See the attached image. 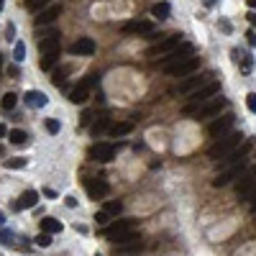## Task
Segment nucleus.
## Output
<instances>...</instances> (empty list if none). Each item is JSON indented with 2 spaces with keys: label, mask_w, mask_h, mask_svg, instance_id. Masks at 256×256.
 Here are the masks:
<instances>
[{
  "label": "nucleus",
  "mask_w": 256,
  "mask_h": 256,
  "mask_svg": "<svg viewBox=\"0 0 256 256\" xmlns=\"http://www.w3.org/2000/svg\"><path fill=\"white\" fill-rule=\"evenodd\" d=\"M8 139H10L13 146H26L28 144V133L21 131V128H13V131H8Z\"/></svg>",
  "instance_id": "22"
},
{
  "label": "nucleus",
  "mask_w": 256,
  "mask_h": 256,
  "mask_svg": "<svg viewBox=\"0 0 256 256\" xmlns=\"http://www.w3.org/2000/svg\"><path fill=\"white\" fill-rule=\"evenodd\" d=\"M5 39H8V41H16V26H13V23L5 26Z\"/></svg>",
  "instance_id": "35"
},
{
  "label": "nucleus",
  "mask_w": 256,
  "mask_h": 256,
  "mask_svg": "<svg viewBox=\"0 0 256 256\" xmlns=\"http://www.w3.org/2000/svg\"><path fill=\"white\" fill-rule=\"evenodd\" d=\"M62 228H64V225L59 223L56 218H44L41 220V231L44 233H62Z\"/></svg>",
  "instance_id": "23"
},
{
  "label": "nucleus",
  "mask_w": 256,
  "mask_h": 256,
  "mask_svg": "<svg viewBox=\"0 0 256 256\" xmlns=\"http://www.w3.org/2000/svg\"><path fill=\"white\" fill-rule=\"evenodd\" d=\"M56 59H59V51H47V54H41V69H51L56 64Z\"/></svg>",
  "instance_id": "25"
},
{
  "label": "nucleus",
  "mask_w": 256,
  "mask_h": 256,
  "mask_svg": "<svg viewBox=\"0 0 256 256\" xmlns=\"http://www.w3.org/2000/svg\"><path fill=\"white\" fill-rule=\"evenodd\" d=\"M141 249H144V241L141 238H133V241H128V244H118L115 246L118 254H139Z\"/></svg>",
  "instance_id": "21"
},
{
  "label": "nucleus",
  "mask_w": 256,
  "mask_h": 256,
  "mask_svg": "<svg viewBox=\"0 0 256 256\" xmlns=\"http://www.w3.org/2000/svg\"><path fill=\"white\" fill-rule=\"evenodd\" d=\"M47 3H51V0H26V5H28V10H44V5Z\"/></svg>",
  "instance_id": "32"
},
{
  "label": "nucleus",
  "mask_w": 256,
  "mask_h": 256,
  "mask_svg": "<svg viewBox=\"0 0 256 256\" xmlns=\"http://www.w3.org/2000/svg\"><path fill=\"white\" fill-rule=\"evenodd\" d=\"M16 102H18L16 93H5L3 100H0V108H3V110H13V108H16Z\"/></svg>",
  "instance_id": "26"
},
{
  "label": "nucleus",
  "mask_w": 256,
  "mask_h": 256,
  "mask_svg": "<svg viewBox=\"0 0 256 256\" xmlns=\"http://www.w3.org/2000/svg\"><path fill=\"white\" fill-rule=\"evenodd\" d=\"M108 126H110L108 118H98L95 123H93V128H90V133H93V136H100L102 131H108Z\"/></svg>",
  "instance_id": "28"
},
{
  "label": "nucleus",
  "mask_w": 256,
  "mask_h": 256,
  "mask_svg": "<svg viewBox=\"0 0 256 256\" xmlns=\"http://www.w3.org/2000/svg\"><path fill=\"white\" fill-rule=\"evenodd\" d=\"M3 152H5V149H3V146H0V156H3Z\"/></svg>",
  "instance_id": "50"
},
{
  "label": "nucleus",
  "mask_w": 256,
  "mask_h": 256,
  "mask_svg": "<svg viewBox=\"0 0 256 256\" xmlns=\"http://www.w3.org/2000/svg\"><path fill=\"white\" fill-rule=\"evenodd\" d=\"M36 203H39V192H36V190H26L18 200H13L10 207L16 210V213H21V210H26V207H34Z\"/></svg>",
  "instance_id": "17"
},
{
  "label": "nucleus",
  "mask_w": 256,
  "mask_h": 256,
  "mask_svg": "<svg viewBox=\"0 0 256 256\" xmlns=\"http://www.w3.org/2000/svg\"><path fill=\"white\" fill-rule=\"evenodd\" d=\"M179 44H182V36L179 34H174V36H167V39H161L159 44H154L152 49H149V56H164V54H169V51H174Z\"/></svg>",
  "instance_id": "8"
},
{
  "label": "nucleus",
  "mask_w": 256,
  "mask_h": 256,
  "mask_svg": "<svg viewBox=\"0 0 256 256\" xmlns=\"http://www.w3.org/2000/svg\"><path fill=\"white\" fill-rule=\"evenodd\" d=\"M256 190V164L249 167L244 174H238V185H236V195L241 200H249V195Z\"/></svg>",
  "instance_id": "3"
},
{
  "label": "nucleus",
  "mask_w": 256,
  "mask_h": 256,
  "mask_svg": "<svg viewBox=\"0 0 256 256\" xmlns=\"http://www.w3.org/2000/svg\"><path fill=\"white\" fill-rule=\"evenodd\" d=\"M98 82V74H87L85 80H80L77 82V87L69 93V100L74 102V105H82L87 98H90V90H93V85Z\"/></svg>",
  "instance_id": "5"
},
{
  "label": "nucleus",
  "mask_w": 256,
  "mask_h": 256,
  "mask_svg": "<svg viewBox=\"0 0 256 256\" xmlns=\"http://www.w3.org/2000/svg\"><path fill=\"white\" fill-rule=\"evenodd\" d=\"M210 77H213V74H200V77H187L185 82H179L177 93H192V90H198V87L207 85V82H210Z\"/></svg>",
  "instance_id": "18"
},
{
  "label": "nucleus",
  "mask_w": 256,
  "mask_h": 256,
  "mask_svg": "<svg viewBox=\"0 0 256 256\" xmlns=\"http://www.w3.org/2000/svg\"><path fill=\"white\" fill-rule=\"evenodd\" d=\"M198 67H200V56H187L172 67H164V74H169V77H185V74H192Z\"/></svg>",
  "instance_id": "4"
},
{
  "label": "nucleus",
  "mask_w": 256,
  "mask_h": 256,
  "mask_svg": "<svg viewBox=\"0 0 256 256\" xmlns=\"http://www.w3.org/2000/svg\"><path fill=\"white\" fill-rule=\"evenodd\" d=\"M13 59H16V64H21L26 59V44L23 41H16V47H13Z\"/></svg>",
  "instance_id": "30"
},
{
  "label": "nucleus",
  "mask_w": 256,
  "mask_h": 256,
  "mask_svg": "<svg viewBox=\"0 0 256 256\" xmlns=\"http://www.w3.org/2000/svg\"><path fill=\"white\" fill-rule=\"evenodd\" d=\"M246 105H249V110H251V113H256V93H249Z\"/></svg>",
  "instance_id": "36"
},
{
  "label": "nucleus",
  "mask_w": 256,
  "mask_h": 256,
  "mask_svg": "<svg viewBox=\"0 0 256 256\" xmlns=\"http://www.w3.org/2000/svg\"><path fill=\"white\" fill-rule=\"evenodd\" d=\"M59 13H62V3H51L49 8H44L36 13V26H49L59 18Z\"/></svg>",
  "instance_id": "15"
},
{
  "label": "nucleus",
  "mask_w": 256,
  "mask_h": 256,
  "mask_svg": "<svg viewBox=\"0 0 256 256\" xmlns=\"http://www.w3.org/2000/svg\"><path fill=\"white\" fill-rule=\"evenodd\" d=\"M241 139H244L241 133H223V136H220L213 146H210L207 156H210V159H215V161H220L223 156H228V154L233 152V149H238V146H241Z\"/></svg>",
  "instance_id": "2"
},
{
  "label": "nucleus",
  "mask_w": 256,
  "mask_h": 256,
  "mask_svg": "<svg viewBox=\"0 0 256 256\" xmlns=\"http://www.w3.org/2000/svg\"><path fill=\"white\" fill-rule=\"evenodd\" d=\"M152 16L159 18V21L169 18V3H159V5H154V8H152Z\"/></svg>",
  "instance_id": "27"
},
{
  "label": "nucleus",
  "mask_w": 256,
  "mask_h": 256,
  "mask_svg": "<svg viewBox=\"0 0 256 256\" xmlns=\"http://www.w3.org/2000/svg\"><path fill=\"white\" fill-rule=\"evenodd\" d=\"M225 108V100L223 98H210L207 102H203L198 110H195V120H207V118H215L220 115V110Z\"/></svg>",
  "instance_id": "6"
},
{
  "label": "nucleus",
  "mask_w": 256,
  "mask_h": 256,
  "mask_svg": "<svg viewBox=\"0 0 256 256\" xmlns=\"http://www.w3.org/2000/svg\"><path fill=\"white\" fill-rule=\"evenodd\" d=\"M95 41L93 39H90V36H82V39H77V41H74L72 44V47H69V51L74 54V56H93L95 54Z\"/></svg>",
  "instance_id": "14"
},
{
  "label": "nucleus",
  "mask_w": 256,
  "mask_h": 256,
  "mask_svg": "<svg viewBox=\"0 0 256 256\" xmlns=\"http://www.w3.org/2000/svg\"><path fill=\"white\" fill-rule=\"evenodd\" d=\"M8 74H10V77H21V69H18V64L8 67Z\"/></svg>",
  "instance_id": "40"
},
{
  "label": "nucleus",
  "mask_w": 256,
  "mask_h": 256,
  "mask_svg": "<svg viewBox=\"0 0 256 256\" xmlns=\"http://www.w3.org/2000/svg\"><path fill=\"white\" fill-rule=\"evenodd\" d=\"M0 72H3V54H0Z\"/></svg>",
  "instance_id": "49"
},
{
  "label": "nucleus",
  "mask_w": 256,
  "mask_h": 256,
  "mask_svg": "<svg viewBox=\"0 0 256 256\" xmlns=\"http://www.w3.org/2000/svg\"><path fill=\"white\" fill-rule=\"evenodd\" d=\"M90 159L95 161H113L115 159V146L113 144H95L93 149H90Z\"/></svg>",
  "instance_id": "12"
},
{
  "label": "nucleus",
  "mask_w": 256,
  "mask_h": 256,
  "mask_svg": "<svg viewBox=\"0 0 256 256\" xmlns=\"http://www.w3.org/2000/svg\"><path fill=\"white\" fill-rule=\"evenodd\" d=\"M123 34H154V23L146 21V18H136V21H128L123 23Z\"/></svg>",
  "instance_id": "16"
},
{
  "label": "nucleus",
  "mask_w": 256,
  "mask_h": 256,
  "mask_svg": "<svg viewBox=\"0 0 256 256\" xmlns=\"http://www.w3.org/2000/svg\"><path fill=\"white\" fill-rule=\"evenodd\" d=\"M3 136H8V128H5L3 123H0V139H3Z\"/></svg>",
  "instance_id": "44"
},
{
  "label": "nucleus",
  "mask_w": 256,
  "mask_h": 256,
  "mask_svg": "<svg viewBox=\"0 0 256 256\" xmlns=\"http://www.w3.org/2000/svg\"><path fill=\"white\" fill-rule=\"evenodd\" d=\"M105 213H108V215H120V213H123V203H120V200H108V203H105Z\"/></svg>",
  "instance_id": "29"
},
{
  "label": "nucleus",
  "mask_w": 256,
  "mask_h": 256,
  "mask_svg": "<svg viewBox=\"0 0 256 256\" xmlns=\"http://www.w3.org/2000/svg\"><path fill=\"white\" fill-rule=\"evenodd\" d=\"M3 3H5V0H0V10H3Z\"/></svg>",
  "instance_id": "51"
},
{
  "label": "nucleus",
  "mask_w": 256,
  "mask_h": 256,
  "mask_svg": "<svg viewBox=\"0 0 256 256\" xmlns=\"http://www.w3.org/2000/svg\"><path fill=\"white\" fill-rule=\"evenodd\" d=\"M133 131V123L131 120H123V123H115V126H110V136H126V133H131Z\"/></svg>",
  "instance_id": "24"
},
{
  "label": "nucleus",
  "mask_w": 256,
  "mask_h": 256,
  "mask_svg": "<svg viewBox=\"0 0 256 256\" xmlns=\"http://www.w3.org/2000/svg\"><path fill=\"white\" fill-rule=\"evenodd\" d=\"M246 3H249V8H256V0H246Z\"/></svg>",
  "instance_id": "47"
},
{
  "label": "nucleus",
  "mask_w": 256,
  "mask_h": 256,
  "mask_svg": "<svg viewBox=\"0 0 256 256\" xmlns=\"http://www.w3.org/2000/svg\"><path fill=\"white\" fill-rule=\"evenodd\" d=\"M36 244H39L41 249H47V246L51 244V233H41V236H36Z\"/></svg>",
  "instance_id": "33"
},
{
  "label": "nucleus",
  "mask_w": 256,
  "mask_h": 256,
  "mask_svg": "<svg viewBox=\"0 0 256 256\" xmlns=\"http://www.w3.org/2000/svg\"><path fill=\"white\" fill-rule=\"evenodd\" d=\"M236 123V115L233 113H225V115H220V118H215L213 123L207 126V133L210 136H223V133H228L231 131V126Z\"/></svg>",
  "instance_id": "9"
},
{
  "label": "nucleus",
  "mask_w": 256,
  "mask_h": 256,
  "mask_svg": "<svg viewBox=\"0 0 256 256\" xmlns=\"http://www.w3.org/2000/svg\"><path fill=\"white\" fill-rule=\"evenodd\" d=\"M246 167V161H238V164H231V167H225L215 179H213V187H225V185H231L233 182V179H238V174H241V169H244Z\"/></svg>",
  "instance_id": "7"
},
{
  "label": "nucleus",
  "mask_w": 256,
  "mask_h": 256,
  "mask_svg": "<svg viewBox=\"0 0 256 256\" xmlns=\"http://www.w3.org/2000/svg\"><path fill=\"white\" fill-rule=\"evenodd\" d=\"M51 82L54 85H64V72H56L54 77H51Z\"/></svg>",
  "instance_id": "39"
},
{
  "label": "nucleus",
  "mask_w": 256,
  "mask_h": 256,
  "mask_svg": "<svg viewBox=\"0 0 256 256\" xmlns=\"http://www.w3.org/2000/svg\"><path fill=\"white\" fill-rule=\"evenodd\" d=\"M23 100H26L28 108H44V105L49 102V98L44 93H39V90H28V93L23 95Z\"/></svg>",
  "instance_id": "19"
},
{
  "label": "nucleus",
  "mask_w": 256,
  "mask_h": 256,
  "mask_svg": "<svg viewBox=\"0 0 256 256\" xmlns=\"http://www.w3.org/2000/svg\"><path fill=\"white\" fill-rule=\"evenodd\" d=\"M95 256H100V254H95Z\"/></svg>",
  "instance_id": "52"
},
{
  "label": "nucleus",
  "mask_w": 256,
  "mask_h": 256,
  "mask_svg": "<svg viewBox=\"0 0 256 256\" xmlns=\"http://www.w3.org/2000/svg\"><path fill=\"white\" fill-rule=\"evenodd\" d=\"M249 21H251V26L256 28V16H254V13H251V16H249Z\"/></svg>",
  "instance_id": "46"
},
{
  "label": "nucleus",
  "mask_w": 256,
  "mask_h": 256,
  "mask_svg": "<svg viewBox=\"0 0 256 256\" xmlns=\"http://www.w3.org/2000/svg\"><path fill=\"white\" fill-rule=\"evenodd\" d=\"M218 93H220V82H218V80H210L207 85H203V87H198V90H192L190 102L182 108V113H185V115H195V110H198L203 102H207L210 98H215Z\"/></svg>",
  "instance_id": "1"
},
{
  "label": "nucleus",
  "mask_w": 256,
  "mask_h": 256,
  "mask_svg": "<svg viewBox=\"0 0 256 256\" xmlns=\"http://www.w3.org/2000/svg\"><path fill=\"white\" fill-rule=\"evenodd\" d=\"M67 200V207H77V198H64Z\"/></svg>",
  "instance_id": "43"
},
{
  "label": "nucleus",
  "mask_w": 256,
  "mask_h": 256,
  "mask_svg": "<svg viewBox=\"0 0 256 256\" xmlns=\"http://www.w3.org/2000/svg\"><path fill=\"white\" fill-rule=\"evenodd\" d=\"M85 190H87V195H90L93 200H100V198H105V195L110 192L108 182H105V179H98V177L87 179V182H85Z\"/></svg>",
  "instance_id": "13"
},
{
  "label": "nucleus",
  "mask_w": 256,
  "mask_h": 256,
  "mask_svg": "<svg viewBox=\"0 0 256 256\" xmlns=\"http://www.w3.org/2000/svg\"><path fill=\"white\" fill-rule=\"evenodd\" d=\"M233 56H236V62H238V67H241V72L244 74H249L251 69H254V56L249 54V51H233Z\"/></svg>",
  "instance_id": "20"
},
{
  "label": "nucleus",
  "mask_w": 256,
  "mask_h": 256,
  "mask_svg": "<svg viewBox=\"0 0 256 256\" xmlns=\"http://www.w3.org/2000/svg\"><path fill=\"white\" fill-rule=\"evenodd\" d=\"M0 241H3V244H13V233L10 231H0Z\"/></svg>",
  "instance_id": "38"
},
{
  "label": "nucleus",
  "mask_w": 256,
  "mask_h": 256,
  "mask_svg": "<svg viewBox=\"0 0 256 256\" xmlns=\"http://www.w3.org/2000/svg\"><path fill=\"white\" fill-rule=\"evenodd\" d=\"M203 3H205V5H207V8H213V5H215V3H218V0H203Z\"/></svg>",
  "instance_id": "45"
},
{
  "label": "nucleus",
  "mask_w": 256,
  "mask_h": 256,
  "mask_svg": "<svg viewBox=\"0 0 256 256\" xmlns=\"http://www.w3.org/2000/svg\"><path fill=\"white\" fill-rule=\"evenodd\" d=\"M187 56H192V47L190 44H182V47H177L174 51H169L167 56H161V69L164 67H172V64H177V62H182V59H187Z\"/></svg>",
  "instance_id": "11"
},
{
  "label": "nucleus",
  "mask_w": 256,
  "mask_h": 256,
  "mask_svg": "<svg viewBox=\"0 0 256 256\" xmlns=\"http://www.w3.org/2000/svg\"><path fill=\"white\" fill-rule=\"evenodd\" d=\"M95 220H98V225H108L110 215H108V213H105V210H102V213H98V215H95Z\"/></svg>",
  "instance_id": "37"
},
{
  "label": "nucleus",
  "mask_w": 256,
  "mask_h": 256,
  "mask_svg": "<svg viewBox=\"0 0 256 256\" xmlns=\"http://www.w3.org/2000/svg\"><path fill=\"white\" fill-rule=\"evenodd\" d=\"M133 225H136V220H115V223H108V225H105V231H102V236L110 238V241H115L118 236L133 231Z\"/></svg>",
  "instance_id": "10"
},
{
  "label": "nucleus",
  "mask_w": 256,
  "mask_h": 256,
  "mask_svg": "<svg viewBox=\"0 0 256 256\" xmlns=\"http://www.w3.org/2000/svg\"><path fill=\"white\" fill-rule=\"evenodd\" d=\"M47 131H49V133H59V131H62V123L49 118V120H47Z\"/></svg>",
  "instance_id": "34"
},
{
  "label": "nucleus",
  "mask_w": 256,
  "mask_h": 256,
  "mask_svg": "<svg viewBox=\"0 0 256 256\" xmlns=\"http://www.w3.org/2000/svg\"><path fill=\"white\" fill-rule=\"evenodd\" d=\"M249 207H251L254 213H256V190H254V192L249 195Z\"/></svg>",
  "instance_id": "42"
},
{
  "label": "nucleus",
  "mask_w": 256,
  "mask_h": 256,
  "mask_svg": "<svg viewBox=\"0 0 256 256\" xmlns=\"http://www.w3.org/2000/svg\"><path fill=\"white\" fill-rule=\"evenodd\" d=\"M246 36H249V44H251V47H256V28H251V31H246Z\"/></svg>",
  "instance_id": "41"
},
{
  "label": "nucleus",
  "mask_w": 256,
  "mask_h": 256,
  "mask_svg": "<svg viewBox=\"0 0 256 256\" xmlns=\"http://www.w3.org/2000/svg\"><path fill=\"white\" fill-rule=\"evenodd\" d=\"M5 223V215H3V210H0V225H3Z\"/></svg>",
  "instance_id": "48"
},
{
  "label": "nucleus",
  "mask_w": 256,
  "mask_h": 256,
  "mask_svg": "<svg viewBox=\"0 0 256 256\" xmlns=\"http://www.w3.org/2000/svg\"><path fill=\"white\" fill-rule=\"evenodd\" d=\"M26 164H28V161H26L23 156H18V159H8V161H5V167H8V169H23Z\"/></svg>",
  "instance_id": "31"
}]
</instances>
